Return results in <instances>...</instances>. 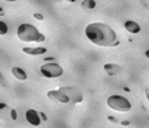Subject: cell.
<instances>
[{"label": "cell", "instance_id": "cell-8", "mask_svg": "<svg viewBox=\"0 0 149 128\" xmlns=\"http://www.w3.org/2000/svg\"><path fill=\"white\" fill-rule=\"evenodd\" d=\"M25 118H26V122H28L29 124L34 125V127L41 124V116H40V114L37 111H34V110H28V111L25 112Z\"/></svg>", "mask_w": 149, "mask_h": 128}, {"label": "cell", "instance_id": "cell-7", "mask_svg": "<svg viewBox=\"0 0 149 128\" xmlns=\"http://www.w3.org/2000/svg\"><path fill=\"white\" fill-rule=\"evenodd\" d=\"M48 98L50 100H54V102H58V103H69V99L61 90H50L48 91Z\"/></svg>", "mask_w": 149, "mask_h": 128}, {"label": "cell", "instance_id": "cell-3", "mask_svg": "<svg viewBox=\"0 0 149 128\" xmlns=\"http://www.w3.org/2000/svg\"><path fill=\"white\" fill-rule=\"evenodd\" d=\"M107 106L115 111H120V112H128L131 111L132 104L127 98L121 97V95H111L107 99Z\"/></svg>", "mask_w": 149, "mask_h": 128}, {"label": "cell", "instance_id": "cell-4", "mask_svg": "<svg viewBox=\"0 0 149 128\" xmlns=\"http://www.w3.org/2000/svg\"><path fill=\"white\" fill-rule=\"evenodd\" d=\"M41 74L45 78H58L63 74V69L61 65L56 62H49V63H44L40 67Z\"/></svg>", "mask_w": 149, "mask_h": 128}, {"label": "cell", "instance_id": "cell-5", "mask_svg": "<svg viewBox=\"0 0 149 128\" xmlns=\"http://www.w3.org/2000/svg\"><path fill=\"white\" fill-rule=\"evenodd\" d=\"M59 90L68 97L69 103H81L83 102V94L79 88L74 87V86H66V87H61Z\"/></svg>", "mask_w": 149, "mask_h": 128}, {"label": "cell", "instance_id": "cell-2", "mask_svg": "<svg viewBox=\"0 0 149 128\" xmlns=\"http://www.w3.org/2000/svg\"><path fill=\"white\" fill-rule=\"evenodd\" d=\"M17 37L24 42H42L45 41V36L40 33L38 29L32 24H21L17 28Z\"/></svg>", "mask_w": 149, "mask_h": 128}, {"label": "cell", "instance_id": "cell-13", "mask_svg": "<svg viewBox=\"0 0 149 128\" xmlns=\"http://www.w3.org/2000/svg\"><path fill=\"white\" fill-rule=\"evenodd\" d=\"M81 6H82V8H84V9H93L96 7V3L93 1V0H87V1H83Z\"/></svg>", "mask_w": 149, "mask_h": 128}, {"label": "cell", "instance_id": "cell-14", "mask_svg": "<svg viewBox=\"0 0 149 128\" xmlns=\"http://www.w3.org/2000/svg\"><path fill=\"white\" fill-rule=\"evenodd\" d=\"M8 33V25H7L4 21H0V34L4 36V34Z\"/></svg>", "mask_w": 149, "mask_h": 128}, {"label": "cell", "instance_id": "cell-6", "mask_svg": "<svg viewBox=\"0 0 149 128\" xmlns=\"http://www.w3.org/2000/svg\"><path fill=\"white\" fill-rule=\"evenodd\" d=\"M0 119L9 122V120H17V112L12 107L6 103H0Z\"/></svg>", "mask_w": 149, "mask_h": 128}, {"label": "cell", "instance_id": "cell-1", "mask_svg": "<svg viewBox=\"0 0 149 128\" xmlns=\"http://www.w3.org/2000/svg\"><path fill=\"white\" fill-rule=\"evenodd\" d=\"M86 37L93 44L104 48L119 45V38L116 36L115 31L111 26L106 25L103 23H91L86 26Z\"/></svg>", "mask_w": 149, "mask_h": 128}, {"label": "cell", "instance_id": "cell-18", "mask_svg": "<svg viewBox=\"0 0 149 128\" xmlns=\"http://www.w3.org/2000/svg\"><path fill=\"white\" fill-rule=\"evenodd\" d=\"M4 15H6V12H4V9L0 7V16H4Z\"/></svg>", "mask_w": 149, "mask_h": 128}, {"label": "cell", "instance_id": "cell-12", "mask_svg": "<svg viewBox=\"0 0 149 128\" xmlns=\"http://www.w3.org/2000/svg\"><path fill=\"white\" fill-rule=\"evenodd\" d=\"M12 75L19 81H26V78H28L25 70H23L21 67H12Z\"/></svg>", "mask_w": 149, "mask_h": 128}, {"label": "cell", "instance_id": "cell-19", "mask_svg": "<svg viewBox=\"0 0 149 128\" xmlns=\"http://www.w3.org/2000/svg\"><path fill=\"white\" fill-rule=\"evenodd\" d=\"M40 116H41L44 120H46V116H45V115H44V114H40Z\"/></svg>", "mask_w": 149, "mask_h": 128}, {"label": "cell", "instance_id": "cell-10", "mask_svg": "<svg viewBox=\"0 0 149 128\" xmlns=\"http://www.w3.org/2000/svg\"><path fill=\"white\" fill-rule=\"evenodd\" d=\"M23 51L25 54H28V56H42L48 50H46V48L40 46V48H23Z\"/></svg>", "mask_w": 149, "mask_h": 128}, {"label": "cell", "instance_id": "cell-9", "mask_svg": "<svg viewBox=\"0 0 149 128\" xmlns=\"http://www.w3.org/2000/svg\"><path fill=\"white\" fill-rule=\"evenodd\" d=\"M124 28L130 32V33H132V34H136V33H139V32L141 31V26L139 25L136 21H132V20H127L125 23H124Z\"/></svg>", "mask_w": 149, "mask_h": 128}, {"label": "cell", "instance_id": "cell-20", "mask_svg": "<svg viewBox=\"0 0 149 128\" xmlns=\"http://www.w3.org/2000/svg\"><path fill=\"white\" fill-rule=\"evenodd\" d=\"M0 81H3V77H1V73H0ZM3 82H6V81H3Z\"/></svg>", "mask_w": 149, "mask_h": 128}, {"label": "cell", "instance_id": "cell-15", "mask_svg": "<svg viewBox=\"0 0 149 128\" xmlns=\"http://www.w3.org/2000/svg\"><path fill=\"white\" fill-rule=\"evenodd\" d=\"M33 17L36 19V20H44V16H42L41 13H34Z\"/></svg>", "mask_w": 149, "mask_h": 128}, {"label": "cell", "instance_id": "cell-11", "mask_svg": "<svg viewBox=\"0 0 149 128\" xmlns=\"http://www.w3.org/2000/svg\"><path fill=\"white\" fill-rule=\"evenodd\" d=\"M103 69H104V71H106L108 75H111V77H112V75H116L119 71L121 70L120 66H119V65H115V63H106Z\"/></svg>", "mask_w": 149, "mask_h": 128}, {"label": "cell", "instance_id": "cell-17", "mask_svg": "<svg viewBox=\"0 0 149 128\" xmlns=\"http://www.w3.org/2000/svg\"><path fill=\"white\" fill-rule=\"evenodd\" d=\"M108 119H110V122H113V123H118V120H116V119H115V118H113V116H110V118H108Z\"/></svg>", "mask_w": 149, "mask_h": 128}, {"label": "cell", "instance_id": "cell-16", "mask_svg": "<svg viewBox=\"0 0 149 128\" xmlns=\"http://www.w3.org/2000/svg\"><path fill=\"white\" fill-rule=\"evenodd\" d=\"M121 125H130V122H128V120H123V122H121Z\"/></svg>", "mask_w": 149, "mask_h": 128}]
</instances>
